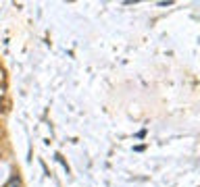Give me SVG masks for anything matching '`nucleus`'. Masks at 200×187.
<instances>
[{"mask_svg":"<svg viewBox=\"0 0 200 187\" xmlns=\"http://www.w3.org/2000/svg\"><path fill=\"white\" fill-rule=\"evenodd\" d=\"M4 187H21V181H19V179H17V177H13V179H11V181H8V183H6Z\"/></svg>","mask_w":200,"mask_h":187,"instance_id":"f257e3e1","label":"nucleus"},{"mask_svg":"<svg viewBox=\"0 0 200 187\" xmlns=\"http://www.w3.org/2000/svg\"><path fill=\"white\" fill-rule=\"evenodd\" d=\"M0 110H2V104H0Z\"/></svg>","mask_w":200,"mask_h":187,"instance_id":"f03ea898","label":"nucleus"}]
</instances>
